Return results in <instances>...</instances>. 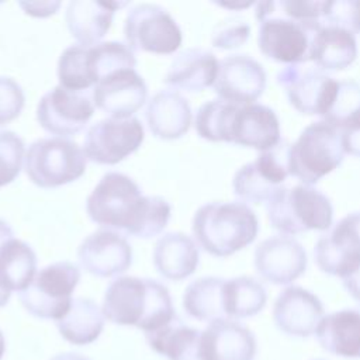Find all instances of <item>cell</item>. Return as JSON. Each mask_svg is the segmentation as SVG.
Segmentation results:
<instances>
[{
	"instance_id": "6da1fadb",
	"label": "cell",
	"mask_w": 360,
	"mask_h": 360,
	"mask_svg": "<svg viewBox=\"0 0 360 360\" xmlns=\"http://www.w3.org/2000/svg\"><path fill=\"white\" fill-rule=\"evenodd\" d=\"M103 314L107 321L155 332L177 318L167 287L158 280L135 276L114 278L105 288Z\"/></svg>"
},
{
	"instance_id": "7a4b0ae2",
	"label": "cell",
	"mask_w": 360,
	"mask_h": 360,
	"mask_svg": "<svg viewBox=\"0 0 360 360\" xmlns=\"http://www.w3.org/2000/svg\"><path fill=\"white\" fill-rule=\"evenodd\" d=\"M191 229L200 248L212 256L226 257L256 239L259 221L242 201H211L195 211Z\"/></svg>"
},
{
	"instance_id": "3957f363",
	"label": "cell",
	"mask_w": 360,
	"mask_h": 360,
	"mask_svg": "<svg viewBox=\"0 0 360 360\" xmlns=\"http://www.w3.org/2000/svg\"><path fill=\"white\" fill-rule=\"evenodd\" d=\"M259 22L260 52L280 63L301 65L309 60L311 45L319 22L294 20L280 11L277 1H259L255 11Z\"/></svg>"
},
{
	"instance_id": "277c9868",
	"label": "cell",
	"mask_w": 360,
	"mask_h": 360,
	"mask_svg": "<svg viewBox=\"0 0 360 360\" xmlns=\"http://www.w3.org/2000/svg\"><path fill=\"white\" fill-rule=\"evenodd\" d=\"M266 211L270 225L287 236L308 231H328L333 225L330 200L307 184L283 186L267 201Z\"/></svg>"
},
{
	"instance_id": "5b68a950",
	"label": "cell",
	"mask_w": 360,
	"mask_h": 360,
	"mask_svg": "<svg viewBox=\"0 0 360 360\" xmlns=\"http://www.w3.org/2000/svg\"><path fill=\"white\" fill-rule=\"evenodd\" d=\"M145 197L134 179L121 172H107L89 194L86 211L101 228L129 235L142 212Z\"/></svg>"
},
{
	"instance_id": "8992f818",
	"label": "cell",
	"mask_w": 360,
	"mask_h": 360,
	"mask_svg": "<svg viewBox=\"0 0 360 360\" xmlns=\"http://www.w3.org/2000/svg\"><path fill=\"white\" fill-rule=\"evenodd\" d=\"M87 156L77 142L66 136L34 141L24 159L28 179L38 187L52 188L77 180L86 170Z\"/></svg>"
},
{
	"instance_id": "52a82bcc",
	"label": "cell",
	"mask_w": 360,
	"mask_h": 360,
	"mask_svg": "<svg viewBox=\"0 0 360 360\" xmlns=\"http://www.w3.org/2000/svg\"><path fill=\"white\" fill-rule=\"evenodd\" d=\"M340 131L326 121L309 124L290 146V174L311 186L338 169L343 160Z\"/></svg>"
},
{
	"instance_id": "ba28073f",
	"label": "cell",
	"mask_w": 360,
	"mask_h": 360,
	"mask_svg": "<svg viewBox=\"0 0 360 360\" xmlns=\"http://www.w3.org/2000/svg\"><path fill=\"white\" fill-rule=\"evenodd\" d=\"M79 281L80 269L75 263L55 262L38 270L30 285L18 292V298L31 315L58 321L70 308Z\"/></svg>"
},
{
	"instance_id": "9c48e42d",
	"label": "cell",
	"mask_w": 360,
	"mask_h": 360,
	"mask_svg": "<svg viewBox=\"0 0 360 360\" xmlns=\"http://www.w3.org/2000/svg\"><path fill=\"white\" fill-rule=\"evenodd\" d=\"M127 45L136 51L169 55L181 45V30L170 13L152 3L134 6L124 21Z\"/></svg>"
},
{
	"instance_id": "30bf717a",
	"label": "cell",
	"mask_w": 360,
	"mask_h": 360,
	"mask_svg": "<svg viewBox=\"0 0 360 360\" xmlns=\"http://www.w3.org/2000/svg\"><path fill=\"white\" fill-rule=\"evenodd\" d=\"M145 138L142 122L135 118H104L86 132L83 150L87 160L100 165H115L138 150Z\"/></svg>"
},
{
	"instance_id": "8fae6325",
	"label": "cell",
	"mask_w": 360,
	"mask_h": 360,
	"mask_svg": "<svg viewBox=\"0 0 360 360\" xmlns=\"http://www.w3.org/2000/svg\"><path fill=\"white\" fill-rule=\"evenodd\" d=\"M314 256L321 271L346 277L360 266V211L333 224L315 243Z\"/></svg>"
},
{
	"instance_id": "7c38bea8",
	"label": "cell",
	"mask_w": 360,
	"mask_h": 360,
	"mask_svg": "<svg viewBox=\"0 0 360 360\" xmlns=\"http://www.w3.org/2000/svg\"><path fill=\"white\" fill-rule=\"evenodd\" d=\"M93 114V97L86 91L70 90L60 84L48 90L37 105L38 124L56 136H69L80 132Z\"/></svg>"
},
{
	"instance_id": "4fadbf2b",
	"label": "cell",
	"mask_w": 360,
	"mask_h": 360,
	"mask_svg": "<svg viewBox=\"0 0 360 360\" xmlns=\"http://www.w3.org/2000/svg\"><path fill=\"white\" fill-rule=\"evenodd\" d=\"M338 82L321 69L287 65L277 73V83L285 89L290 104L307 115L325 117L338 90Z\"/></svg>"
},
{
	"instance_id": "5bb4252c",
	"label": "cell",
	"mask_w": 360,
	"mask_h": 360,
	"mask_svg": "<svg viewBox=\"0 0 360 360\" xmlns=\"http://www.w3.org/2000/svg\"><path fill=\"white\" fill-rule=\"evenodd\" d=\"M307 252L291 236L274 235L262 240L253 256L257 274L276 285H288L307 270Z\"/></svg>"
},
{
	"instance_id": "9a60e30c",
	"label": "cell",
	"mask_w": 360,
	"mask_h": 360,
	"mask_svg": "<svg viewBox=\"0 0 360 360\" xmlns=\"http://www.w3.org/2000/svg\"><path fill=\"white\" fill-rule=\"evenodd\" d=\"M77 259L87 273L97 277H114L131 267L132 248L120 232L100 228L80 242Z\"/></svg>"
},
{
	"instance_id": "2e32d148",
	"label": "cell",
	"mask_w": 360,
	"mask_h": 360,
	"mask_svg": "<svg viewBox=\"0 0 360 360\" xmlns=\"http://www.w3.org/2000/svg\"><path fill=\"white\" fill-rule=\"evenodd\" d=\"M219 98L236 105L255 103L266 89L263 66L249 55H229L219 60L212 84Z\"/></svg>"
},
{
	"instance_id": "e0dca14e",
	"label": "cell",
	"mask_w": 360,
	"mask_h": 360,
	"mask_svg": "<svg viewBox=\"0 0 360 360\" xmlns=\"http://www.w3.org/2000/svg\"><path fill=\"white\" fill-rule=\"evenodd\" d=\"M325 316L322 301L300 285L285 287L273 304V321L280 332L292 338L315 335Z\"/></svg>"
},
{
	"instance_id": "ac0fdd59",
	"label": "cell",
	"mask_w": 360,
	"mask_h": 360,
	"mask_svg": "<svg viewBox=\"0 0 360 360\" xmlns=\"http://www.w3.org/2000/svg\"><path fill=\"white\" fill-rule=\"evenodd\" d=\"M148 87L135 69L115 70L93 87V103L112 118H129L146 101Z\"/></svg>"
},
{
	"instance_id": "d6986e66",
	"label": "cell",
	"mask_w": 360,
	"mask_h": 360,
	"mask_svg": "<svg viewBox=\"0 0 360 360\" xmlns=\"http://www.w3.org/2000/svg\"><path fill=\"white\" fill-rule=\"evenodd\" d=\"M255 333L235 319H217L201 332L202 360H255Z\"/></svg>"
},
{
	"instance_id": "ffe728a7",
	"label": "cell",
	"mask_w": 360,
	"mask_h": 360,
	"mask_svg": "<svg viewBox=\"0 0 360 360\" xmlns=\"http://www.w3.org/2000/svg\"><path fill=\"white\" fill-rule=\"evenodd\" d=\"M127 4L128 1L72 0L65 11L68 30L80 45L100 44L112 24L115 10Z\"/></svg>"
},
{
	"instance_id": "44dd1931",
	"label": "cell",
	"mask_w": 360,
	"mask_h": 360,
	"mask_svg": "<svg viewBox=\"0 0 360 360\" xmlns=\"http://www.w3.org/2000/svg\"><path fill=\"white\" fill-rule=\"evenodd\" d=\"M280 141V121L270 107L259 103L239 105L232 125V143L264 152Z\"/></svg>"
},
{
	"instance_id": "7402d4cb",
	"label": "cell",
	"mask_w": 360,
	"mask_h": 360,
	"mask_svg": "<svg viewBox=\"0 0 360 360\" xmlns=\"http://www.w3.org/2000/svg\"><path fill=\"white\" fill-rule=\"evenodd\" d=\"M191 107L188 100L177 90L163 89L155 93L146 105L148 127L159 139H177L191 125Z\"/></svg>"
},
{
	"instance_id": "603a6c76",
	"label": "cell",
	"mask_w": 360,
	"mask_h": 360,
	"mask_svg": "<svg viewBox=\"0 0 360 360\" xmlns=\"http://www.w3.org/2000/svg\"><path fill=\"white\" fill-rule=\"evenodd\" d=\"M315 339L333 356L360 359V309L346 308L325 315L316 328Z\"/></svg>"
},
{
	"instance_id": "cb8c5ba5",
	"label": "cell",
	"mask_w": 360,
	"mask_h": 360,
	"mask_svg": "<svg viewBox=\"0 0 360 360\" xmlns=\"http://www.w3.org/2000/svg\"><path fill=\"white\" fill-rule=\"evenodd\" d=\"M200 262L197 242L183 232H166L155 243L153 264L156 271L173 281L191 276Z\"/></svg>"
},
{
	"instance_id": "d4e9b609",
	"label": "cell",
	"mask_w": 360,
	"mask_h": 360,
	"mask_svg": "<svg viewBox=\"0 0 360 360\" xmlns=\"http://www.w3.org/2000/svg\"><path fill=\"white\" fill-rule=\"evenodd\" d=\"M219 60L204 48H187L172 60L165 82L173 89L186 91H201L214 84Z\"/></svg>"
},
{
	"instance_id": "484cf974",
	"label": "cell",
	"mask_w": 360,
	"mask_h": 360,
	"mask_svg": "<svg viewBox=\"0 0 360 360\" xmlns=\"http://www.w3.org/2000/svg\"><path fill=\"white\" fill-rule=\"evenodd\" d=\"M357 58V41L349 31L321 25L314 35L309 60L321 70H343Z\"/></svg>"
},
{
	"instance_id": "4316f807",
	"label": "cell",
	"mask_w": 360,
	"mask_h": 360,
	"mask_svg": "<svg viewBox=\"0 0 360 360\" xmlns=\"http://www.w3.org/2000/svg\"><path fill=\"white\" fill-rule=\"evenodd\" d=\"M105 316L103 309L90 298H73L68 312L56 321L59 335L76 346L90 345L101 335Z\"/></svg>"
},
{
	"instance_id": "83f0119b",
	"label": "cell",
	"mask_w": 360,
	"mask_h": 360,
	"mask_svg": "<svg viewBox=\"0 0 360 360\" xmlns=\"http://www.w3.org/2000/svg\"><path fill=\"white\" fill-rule=\"evenodd\" d=\"M152 350L169 360H202L201 330L183 323L179 318L166 326L145 333Z\"/></svg>"
},
{
	"instance_id": "f1b7e54d",
	"label": "cell",
	"mask_w": 360,
	"mask_h": 360,
	"mask_svg": "<svg viewBox=\"0 0 360 360\" xmlns=\"http://www.w3.org/2000/svg\"><path fill=\"white\" fill-rule=\"evenodd\" d=\"M224 284L225 278L205 276L191 281L183 292L184 312L201 322L224 319Z\"/></svg>"
},
{
	"instance_id": "f546056e",
	"label": "cell",
	"mask_w": 360,
	"mask_h": 360,
	"mask_svg": "<svg viewBox=\"0 0 360 360\" xmlns=\"http://www.w3.org/2000/svg\"><path fill=\"white\" fill-rule=\"evenodd\" d=\"M267 302V292L263 284L250 277L239 276L225 280L224 311L228 319H243L257 315Z\"/></svg>"
},
{
	"instance_id": "4dcf8cb0",
	"label": "cell",
	"mask_w": 360,
	"mask_h": 360,
	"mask_svg": "<svg viewBox=\"0 0 360 360\" xmlns=\"http://www.w3.org/2000/svg\"><path fill=\"white\" fill-rule=\"evenodd\" d=\"M37 274V255L24 240L13 238L0 249V281L11 291L25 290Z\"/></svg>"
},
{
	"instance_id": "1f68e13d",
	"label": "cell",
	"mask_w": 360,
	"mask_h": 360,
	"mask_svg": "<svg viewBox=\"0 0 360 360\" xmlns=\"http://www.w3.org/2000/svg\"><path fill=\"white\" fill-rule=\"evenodd\" d=\"M239 105L215 98L205 101L195 112L197 134L211 142H232V125Z\"/></svg>"
},
{
	"instance_id": "d6a6232c",
	"label": "cell",
	"mask_w": 360,
	"mask_h": 360,
	"mask_svg": "<svg viewBox=\"0 0 360 360\" xmlns=\"http://www.w3.org/2000/svg\"><path fill=\"white\" fill-rule=\"evenodd\" d=\"M233 193L242 202L262 204L267 202L281 187L273 184L256 166L255 160L236 170L232 180Z\"/></svg>"
},
{
	"instance_id": "836d02e7",
	"label": "cell",
	"mask_w": 360,
	"mask_h": 360,
	"mask_svg": "<svg viewBox=\"0 0 360 360\" xmlns=\"http://www.w3.org/2000/svg\"><path fill=\"white\" fill-rule=\"evenodd\" d=\"M357 115H360V83L354 80H339L335 98L323 121L339 129Z\"/></svg>"
},
{
	"instance_id": "e575fe53",
	"label": "cell",
	"mask_w": 360,
	"mask_h": 360,
	"mask_svg": "<svg viewBox=\"0 0 360 360\" xmlns=\"http://www.w3.org/2000/svg\"><path fill=\"white\" fill-rule=\"evenodd\" d=\"M170 204L159 195H146L142 212L129 232L135 238H153L163 232L170 219Z\"/></svg>"
},
{
	"instance_id": "d590c367",
	"label": "cell",
	"mask_w": 360,
	"mask_h": 360,
	"mask_svg": "<svg viewBox=\"0 0 360 360\" xmlns=\"http://www.w3.org/2000/svg\"><path fill=\"white\" fill-rule=\"evenodd\" d=\"M24 159L25 146L21 136L13 131H0V187L20 174Z\"/></svg>"
},
{
	"instance_id": "8d00e7d4",
	"label": "cell",
	"mask_w": 360,
	"mask_h": 360,
	"mask_svg": "<svg viewBox=\"0 0 360 360\" xmlns=\"http://www.w3.org/2000/svg\"><path fill=\"white\" fill-rule=\"evenodd\" d=\"M321 25L336 27L350 34H360V1L359 0H326Z\"/></svg>"
},
{
	"instance_id": "74e56055",
	"label": "cell",
	"mask_w": 360,
	"mask_h": 360,
	"mask_svg": "<svg viewBox=\"0 0 360 360\" xmlns=\"http://www.w3.org/2000/svg\"><path fill=\"white\" fill-rule=\"evenodd\" d=\"M250 35L249 24L236 17L219 21L212 30V45L219 49H235L242 46Z\"/></svg>"
},
{
	"instance_id": "f35d334b",
	"label": "cell",
	"mask_w": 360,
	"mask_h": 360,
	"mask_svg": "<svg viewBox=\"0 0 360 360\" xmlns=\"http://www.w3.org/2000/svg\"><path fill=\"white\" fill-rule=\"evenodd\" d=\"M25 96L22 87L7 76H0V127L20 115L24 108Z\"/></svg>"
},
{
	"instance_id": "ab89813d",
	"label": "cell",
	"mask_w": 360,
	"mask_h": 360,
	"mask_svg": "<svg viewBox=\"0 0 360 360\" xmlns=\"http://www.w3.org/2000/svg\"><path fill=\"white\" fill-rule=\"evenodd\" d=\"M339 131L345 153L360 158V115L352 118Z\"/></svg>"
},
{
	"instance_id": "60d3db41",
	"label": "cell",
	"mask_w": 360,
	"mask_h": 360,
	"mask_svg": "<svg viewBox=\"0 0 360 360\" xmlns=\"http://www.w3.org/2000/svg\"><path fill=\"white\" fill-rule=\"evenodd\" d=\"M18 6L30 15L48 17L58 11L60 1H20Z\"/></svg>"
},
{
	"instance_id": "b9f144b4",
	"label": "cell",
	"mask_w": 360,
	"mask_h": 360,
	"mask_svg": "<svg viewBox=\"0 0 360 360\" xmlns=\"http://www.w3.org/2000/svg\"><path fill=\"white\" fill-rule=\"evenodd\" d=\"M342 284L345 290L349 292V295L357 302H360V266L353 273L343 277Z\"/></svg>"
},
{
	"instance_id": "7bdbcfd3",
	"label": "cell",
	"mask_w": 360,
	"mask_h": 360,
	"mask_svg": "<svg viewBox=\"0 0 360 360\" xmlns=\"http://www.w3.org/2000/svg\"><path fill=\"white\" fill-rule=\"evenodd\" d=\"M13 238H14V233L11 226L8 225V222L0 218V249Z\"/></svg>"
},
{
	"instance_id": "ee69618b",
	"label": "cell",
	"mask_w": 360,
	"mask_h": 360,
	"mask_svg": "<svg viewBox=\"0 0 360 360\" xmlns=\"http://www.w3.org/2000/svg\"><path fill=\"white\" fill-rule=\"evenodd\" d=\"M215 4L225 7V8H231V10H242V8H248L252 4H256L255 1H215Z\"/></svg>"
},
{
	"instance_id": "f6af8a7d",
	"label": "cell",
	"mask_w": 360,
	"mask_h": 360,
	"mask_svg": "<svg viewBox=\"0 0 360 360\" xmlns=\"http://www.w3.org/2000/svg\"><path fill=\"white\" fill-rule=\"evenodd\" d=\"M51 360H90L79 353H60V354H56L53 356Z\"/></svg>"
},
{
	"instance_id": "bcb514c9",
	"label": "cell",
	"mask_w": 360,
	"mask_h": 360,
	"mask_svg": "<svg viewBox=\"0 0 360 360\" xmlns=\"http://www.w3.org/2000/svg\"><path fill=\"white\" fill-rule=\"evenodd\" d=\"M11 297V290H8L1 281H0V308H3Z\"/></svg>"
},
{
	"instance_id": "7dc6e473",
	"label": "cell",
	"mask_w": 360,
	"mask_h": 360,
	"mask_svg": "<svg viewBox=\"0 0 360 360\" xmlns=\"http://www.w3.org/2000/svg\"><path fill=\"white\" fill-rule=\"evenodd\" d=\"M4 352H6V339H4V335H3V332L0 329V360H1L3 354H4Z\"/></svg>"
},
{
	"instance_id": "c3c4849f",
	"label": "cell",
	"mask_w": 360,
	"mask_h": 360,
	"mask_svg": "<svg viewBox=\"0 0 360 360\" xmlns=\"http://www.w3.org/2000/svg\"><path fill=\"white\" fill-rule=\"evenodd\" d=\"M312 360H323V359H312Z\"/></svg>"
}]
</instances>
